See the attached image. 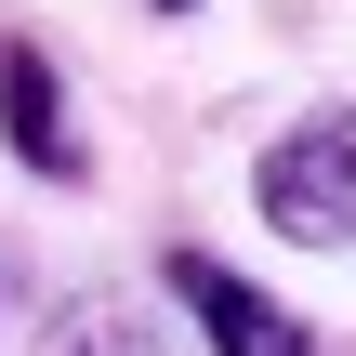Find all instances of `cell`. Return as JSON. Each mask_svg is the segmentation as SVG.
I'll use <instances>...</instances> for the list:
<instances>
[{
  "instance_id": "4",
  "label": "cell",
  "mask_w": 356,
  "mask_h": 356,
  "mask_svg": "<svg viewBox=\"0 0 356 356\" xmlns=\"http://www.w3.org/2000/svg\"><path fill=\"white\" fill-rule=\"evenodd\" d=\"M53 356H145V343H132V317H119L106 291H79V304H66V330H53Z\"/></svg>"
},
{
  "instance_id": "5",
  "label": "cell",
  "mask_w": 356,
  "mask_h": 356,
  "mask_svg": "<svg viewBox=\"0 0 356 356\" xmlns=\"http://www.w3.org/2000/svg\"><path fill=\"white\" fill-rule=\"evenodd\" d=\"M145 13H198V0H145Z\"/></svg>"
},
{
  "instance_id": "3",
  "label": "cell",
  "mask_w": 356,
  "mask_h": 356,
  "mask_svg": "<svg viewBox=\"0 0 356 356\" xmlns=\"http://www.w3.org/2000/svg\"><path fill=\"white\" fill-rule=\"evenodd\" d=\"M0 145H13V172H53V185L92 172L79 132H66V79L40 66V40H0Z\"/></svg>"
},
{
  "instance_id": "1",
  "label": "cell",
  "mask_w": 356,
  "mask_h": 356,
  "mask_svg": "<svg viewBox=\"0 0 356 356\" xmlns=\"http://www.w3.org/2000/svg\"><path fill=\"white\" fill-rule=\"evenodd\" d=\"M251 211L304 251H356V106L291 119L264 159H251Z\"/></svg>"
},
{
  "instance_id": "2",
  "label": "cell",
  "mask_w": 356,
  "mask_h": 356,
  "mask_svg": "<svg viewBox=\"0 0 356 356\" xmlns=\"http://www.w3.org/2000/svg\"><path fill=\"white\" fill-rule=\"evenodd\" d=\"M159 277H172V304L198 317V343H211V356H317V330H304L291 304H264V291H251L238 264H211V251H172Z\"/></svg>"
}]
</instances>
